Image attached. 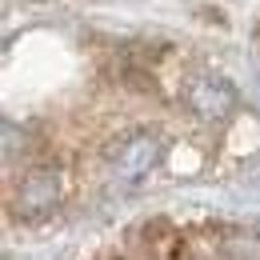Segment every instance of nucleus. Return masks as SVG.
Here are the masks:
<instances>
[{
  "instance_id": "nucleus-3",
  "label": "nucleus",
  "mask_w": 260,
  "mask_h": 260,
  "mask_svg": "<svg viewBox=\"0 0 260 260\" xmlns=\"http://www.w3.org/2000/svg\"><path fill=\"white\" fill-rule=\"evenodd\" d=\"M60 200V172L52 164H40L32 172H24L20 188H16V212L20 216H44L52 212Z\"/></svg>"
},
{
  "instance_id": "nucleus-2",
  "label": "nucleus",
  "mask_w": 260,
  "mask_h": 260,
  "mask_svg": "<svg viewBox=\"0 0 260 260\" xmlns=\"http://www.w3.org/2000/svg\"><path fill=\"white\" fill-rule=\"evenodd\" d=\"M160 156H164V140L156 132H132L112 148V172L120 180H140L160 164Z\"/></svg>"
},
{
  "instance_id": "nucleus-4",
  "label": "nucleus",
  "mask_w": 260,
  "mask_h": 260,
  "mask_svg": "<svg viewBox=\"0 0 260 260\" xmlns=\"http://www.w3.org/2000/svg\"><path fill=\"white\" fill-rule=\"evenodd\" d=\"M220 248H224L228 260H260V236L256 232H236V236H228Z\"/></svg>"
},
{
  "instance_id": "nucleus-1",
  "label": "nucleus",
  "mask_w": 260,
  "mask_h": 260,
  "mask_svg": "<svg viewBox=\"0 0 260 260\" xmlns=\"http://www.w3.org/2000/svg\"><path fill=\"white\" fill-rule=\"evenodd\" d=\"M184 96H188L192 116L208 120V124H220V120H228L236 112V88L228 84L220 72H200V76H192Z\"/></svg>"
}]
</instances>
